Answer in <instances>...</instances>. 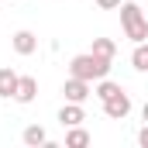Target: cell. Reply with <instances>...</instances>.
Returning <instances> with one entry per match:
<instances>
[{
	"label": "cell",
	"mask_w": 148,
	"mask_h": 148,
	"mask_svg": "<svg viewBox=\"0 0 148 148\" xmlns=\"http://www.w3.org/2000/svg\"><path fill=\"white\" fill-rule=\"evenodd\" d=\"M110 62L114 59H103L97 52H83V55H73L69 59V76H79L86 83H97V79H103V76L110 73Z\"/></svg>",
	"instance_id": "obj_1"
},
{
	"label": "cell",
	"mask_w": 148,
	"mask_h": 148,
	"mask_svg": "<svg viewBox=\"0 0 148 148\" xmlns=\"http://www.w3.org/2000/svg\"><path fill=\"white\" fill-rule=\"evenodd\" d=\"M117 10H121V28H124V35L131 38L134 45L145 41L148 38V17H145V10H141L138 3H131V0H124Z\"/></svg>",
	"instance_id": "obj_2"
},
{
	"label": "cell",
	"mask_w": 148,
	"mask_h": 148,
	"mask_svg": "<svg viewBox=\"0 0 148 148\" xmlns=\"http://www.w3.org/2000/svg\"><path fill=\"white\" fill-rule=\"evenodd\" d=\"M62 93H66V100H69V103H83V100H90V97H93V86H90L86 79H79V76H69V79H66V86H62Z\"/></svg>",
	"instance_id": "obj_3"
},
{
	"label": "cell",
	"mask_w": 148,
	"mask_h": 148,
	"mask_svg": "<svg viewBox=\"0 0 148 148\" xmlns=\"http://www.w3.org/2000/svg\"><path fill=\"white\" fill-rule=\"evenodd\" d=\"M103 114L110 117V121H124L127 114H131V97L121 90V93H114L110 100H103Z\"/></svg>",
	"instance_id": "obj_4"
},
{
	"label": "cell",
	"mask_w": 148,
	"mask_h": 148,
	"mask_svg": "<svg viewBox=\"0 0 148 148\" xmlns=\"http://www.w3.org/2000/svg\"><path fill=\"white\" fill-rule=\"evenodd\" d=\"M35 97H38V79H35V76H21V79H17L14 100H17V103H31Z\"/></svg>",
	"instance_id": "obj_5"
},
{
	"label": "cell",
	"mask_w": 148,
	"mask_h": 148,
	"mask_svg": "<svg viewBox=\"0 0 148 148\" xmlns=\"http://www.w3.org/2000/svg\"><path fill=\"white\" fill-rule=\"evenodd\" d=\"M83 121H86L83 103H66V107L59 110V124H62V127H76V124H83Z\"/></svg>",
	"instance_id": "obj_6"
},
{
	"label": "cell",
	"mask_w": 148,
	"mask_h": 148,
	"mask_svg": "<svg viewBox=\"0 0 148 148\" xmlns=\"http://www.w3.org/2000/svg\"><path fill=\"white\" fill-rule=\"evenodd\" d=\"M10 45H14V52H17V55H31V52L38 48V35H35V31H17Z\"/></svg>",
	"instance_id": "obj_7"
},
{
	"label": "cell",
	"mask_w": 148,
	"mask_h": 148,
	"mask_svg": "<svg viewBox=\"0 0 148 148\" xmlns=\"http://www.w3.org/2000/svg\"><path fill=\"white\" fill-rule=\"evenodd\" d=\"M17 79H21V76L14 73V69H7V66L0 69V97H3V100L17 93Z\"/></svg>",
	"instance_id": "obj_8"
},
{
	"label": "cell",
	"mask_w": 148,
	"mask_h": 148,
	"mask_svg": "<svg viewBox=\"0 0 148 148\" xmlns=\"http://www.w3.org/2000/svg\"><path fill=\"white\" fill-rule=\"evenodd\" d=\"M131 66L138 73H148V41H138L134 52H131Z\"/></svg>",
	"instance_id": "obj_9"
},
{
	"label": "cell",
	"mask_w": 148,
	"mask_h": 148,
	"mask_svg": "<svg viewBox=\"0 0 148 148\" xmlns=\"http://www.w3.org/2000/svg\"><path fill=\"white\" fill-rule=\"evenodd\" d=\"M121 90H124V86H117V83H110V79L103 76V79H97V90H93V93H97L100 103H103V100H110L114 93H121Z\"/></svg>",
	"instance_id": "obj_10"
},
{
	"label": "cell",
	"mask_w": 148,
	"mask_h": 148,
	"mask_svg": "<svg viewBox=\"0 0 148 148\" xmlns=\"http://www.w3.org/2000/svg\"><path fill=\"white\" fill-rule=\"evenodd\" d=\"M90 52H97V55H103V59H114L117 55V45H114L110 38H93V48Z\"/></svg>",
	"instance_id": "obj_11"
},
{
	"label": "cell",
	"mask_w": 148,
	"mask_h": 148,
	"mask_svg": "<svg viewBox=\"0 0 148 148\" xmlns=\"http://www.w3.org/2000/svg\"><path fill=\"white\" fill-rule=\"evenodd\" d=\"M48 141V134H45V127H38V124H31V127H24V145H45Z\"/></svg>",
	"instance_id": "obj_12"
},
{
	"label": "cell",
	"mask_w": 148,
	"mask_h": 148,
	"mask_svg": "<svg viewBox=\"0 0 148 148\" xmlns=\"http://www.w3.org/2000/svg\"><path fill=\"white\" fill-rule=\"evenodd\" d=\"M66 145L69 148H83V145H90V134L76 124V127H69V134H66Z\"/></svg>",
	"instance_id": "obj_13"
},
{
	"label": "cell",
	"mask_w": 148,
	"mask_h": 148,
	"mask_svg": "<svg viewBox=\"0 0 148 148\" xmlns=\"http://www.w3.org/2000/svg\"><path fill=\"white\" fill-rule=\"evenodd\" d=\"M121 3H124V0H97V7H100V10H117Z\"/></svg>",
	"instance_id": "obj_14"
},
{
	"label": "cell",
	"mask_w": 148,
	"mask_h": 148,
	"mask_svg": "<svg viewBox=\"0 0 148 148\" xmlns=\"http://www.w3.org/2000/svg\"><path fill=\"white\" fill-rule=\"evenodd\" d=\"M138 145H141V148H148V124L138 131Z\"/></svg>",
	"instance_id": "obj_15"
},
{
	"label": "cell",
	"mask_w": 148,
	"mask_h": 148,
	"mask_svg": "<svg viewBox=\"0 0 148 148\" xmlns=\"http://www.w3.org/2000/svg\"><path fill=\"white\" fill-rule=\"evenodd\" d=\"M141 117H145V124H148V103H145V107H141Z\"/></svg>",
	"instance_id": "obj_16"
}]
</instances>
